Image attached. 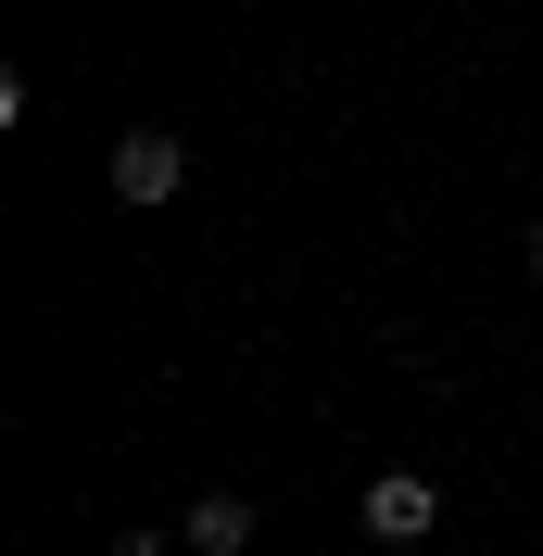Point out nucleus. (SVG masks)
<instances>
[{"label": "nucleus", "mask_w": 543, "mask_h": 556, "mask_svg": "<svg viewBox=\"0 0 543 556\" xmlns=\"http://www.w3.org/2000/svg\"><path fill=\"white\" fill-rule=\"evenodd\" d=\"M190 190V139L177 127H127L114 139V203H177Z\"/></svg>", "instance_id": "obj_1"}, {"label": "nucleus", "mask_w": 543, "mask_h": 556, "mask_svg": "<svg viewBox=\"0 0 543 556\" xmlns=\"http://www.w3.org/2000/svg\"><path fill=\"white\" fill-rule=\"evenodd\" d=\"M177 531H190V556H253V493H190Z\"/></svg>", "instance_id": "obj_3"}, {"label": "nucleus", "mask_w": 543, "mask_h": 556, "mask_svg": "<svg viewBox=\"0 0 543 556\" xmlns=\"http://www.w3.org/2000/svg\"><path fill=\"white\" fill-rule=\"evenodd\" d=\"M354 519H367L379 544L405 556V544H430V531H442V493L417 481V468H379V481H367V506H354Z\"/></svg>", "instance_id": "obj_2"}, {"label": "nucleus", "mask_w": 543, "mask_h": 556, "mask_svg": "<svg viewBox=\"0 0 543 556\" xmlns=\"http://www.w3.org/2000/svg\"><path fill=\"white\" fill-rule=\"evenodd\" d=\"M114 556H190V531H114Z\"/></svg>", "instance_id": "obj_4"}, {"label": "nucleus", "mask_w": 543, "mask_h": 556, "mask_svg": "<svg viewBox=\"0 0 543 556\" xmlns=\"http://www.w3.org/2000/svg\"><path fill=\"white\" fill-rule=\"evenodd\" d=\"M518 253H531V278H543V215H531V241H518Z\"/></svg>", "instance_id": "obj_5"}]
</instances>
